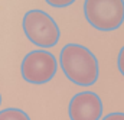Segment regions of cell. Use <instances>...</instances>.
I'll list each match as a JSON object with an SVG mask.
<instances>
[{
	"mask_svg": "<svg viewBox=\"0 0 124 120\" xmlns=\"http://www.w3.org/2000/svg\"><path fill=\"white\" fill-rule=\"evenodd\" d=\"M59 65L65 77L81 87H90L98 80V61L93 52L79 43H68L59 54Z\"/></svg>",
	"mask_w": 124,
	"mask_h": 120,
	"instance_id": "1",
	"label": "cell"
},
{
	"mask_svg": "<svg viewBox=\"0 0 124 120\" xmlns=\"http://www.w3.org/2000/svg\"><path fill=\"white\" fill-rule=\"evenodd\" d=\"M84 15L94 29L116 30L124 22V0H85Z\"/></svg>",
	"mask_w": 124,
	"mask_h": 120,
	"instance_id": "2",
	"label": "cell"
},
{
	"mask_svg": "<svg viewBox=\"0 0 124 120\" xmlns=\"http://www.w3.org/2000/svg\"><path fill=\"white\" fill-rule=\"evenodd\" d=\"M23 32L32 43L46 49L58 43L61 32L56 22L43 10H29L23 16Z\"/></svg>",
	"mask_w": 124,
	"mask_h": 120,
	"instance_id": "3",
	"label": "cell"
},
{
	"mask_svg": "<svg viewBox=\"0 0 124 120\" xmlns=\"http://www.w3.org/2000/svg\"><path fill=\"white\" fill-rule=\"evenodd\" d=\"M58 69L55 57L46 49H36L29 52L20 65L22 78L31 84H45L51 81Z\"/></svg>",
	"mask_w": 124,
	"mask_h": 120,
	"instance_id": "4",
	"label": "cell"
},
{
	"mask_svg": "<svg viewBox=\"0 0 124 120\" xmlns=\"http://www.w3.org/2000/svg\"><path fill=\"white\" fill-rule=\"evenodd\" d=\"M68 114L71 120H100L102 116V101L97 93H78L69 101Z\"/></svg>",
	"mask_w": 124,
	"mask_h": 120,
	"instance_id": "5",
	"label": "cell"
},
{
	"mask_svg": "<svg viewBox=\"0 0 124 120\" xmlns=\"http://www.w3.org/2000/svg\"><path fill=\"white\" fill-rule=\"evenodd\" d=\"M0 120H31V117L20 109L9 107L0 110Z\"/></svg>",
	"mask_w": 124,
	"mask_h": 120,
	"instance_id": "6",
	"label": "cell"
},
{
	"mask_svg": "<svg viewBox=\"0 0 124 120\" xmlns=\"http://www.w3.org/2000/svg\"><path fill=\"white\" fill-rule=\"evenodd\" d=\"M48 4H51L52 7H68L71 6L75 0H45Z\"/></svg>",
	"mask_w": 124,
	"mask_h": 120,
	"instance_id": "7",
	"label": "cell"
},
{
	"mask_svg": "<svg viewBox=\"0 0 124 120\" xmlns=\"http://www.w3.org/2000/svg\"><path fill=\"white\" fill-rule=\"evenodd\" d=\"M117 67H118V71H120V74L124 77V46L120 49V52H118V58H117Z\"/></svg>",
	"mask_w": 124,
	"mask_h": 120,
	"instance_id": "8",
	"label": "cell"
},
{
	"mask_svg": "<svg viewBox=\"0 0 124 120\" xmlns=\"http://www.w3.org/2000/svg\"><path fill=\"white\" fill-rule=\"evenodd\" d=\"M102 120H124V113H120V111H117V113H110V114H107L105 117H102Z\"/></svg>",
	"mask_w": 124,
	"mask_h": 120,
	"instance_id": "9",
	"label": "cell"
},
{
	"mask_svg": "<svg viewBox=\"0 0 124 120\" xmlns=\"http://www.w3.org/2000/svg\"><path fill=\"white\" fill-rule=\"evenodd\" d=\"M0 104H1V95H0Z\"/></svg>",
	"mask_w": 124,
	"mask_h": 120,
	"instance_id": "10",
	"label": "cell"
}]
</instances>
